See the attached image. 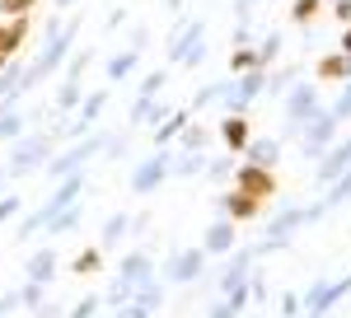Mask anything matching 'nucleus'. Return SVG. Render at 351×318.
<instances>
[{"label":"nucleus","mask_w":351,"mask_h":318,"mask_svg":"<svg viewBox=\"0 0 351 318\" xmlns=\"http://www.w3.org/2000/svg\"><path fill=\"white\" fill-rule=\"evenodd\" d=\"M75 33H80V19H66L61 24V33L56 38H47V47H43V56H33L24 66V80H19V94H28V89H38L47 75H56L61 66H66V56H71V47H75Z\"/></svg>","instance_id":"f257e3e1"},{"label":"nucleus","mask_w":351,"mask_h":318,"mask_svg":"<svg viewBox=\"0 0 351 318\" xmlns=\"http://www.w3.org/2000/svg\"><path fill=\"white\" fill-rule=\"evenodd\" d=\"M319 108H324V103H319V89L295 80V84L281 94V122H286V127H281V140H286V136H300V127H304Z\"/></svg>","instance_id":"f03ea898"},{"label":"nucleus","mask_w":351,"mask_h":318,"mask_svg":"<svg viewBox=\"0 0 351 318\" xmlns=\"http://www.w3.org/2000/svg\"><path fill=\"white\" fill-rule=\"evenodd\" d=\"M104 145H108V140H104L99 132H94V136H75V145H71V150H61V155H47L43 169H47V178L56 183V178H66V173H80V169L99 155Z\"/></svg>","instance_id":"7ed1b4c3"},{"label":"nucleus","mask_w":351,"mask_h":318,"mask_svg":"<svg viewBox=\"0 0 351 318\" xmlns=\"http://www.w3.org/2000/svg\"><path fill=\"white\" fill-rule=\"evenodd\" d=\"M47 155H52V136H19L14 155L5 159V173H10V178H24L33 169H43Z\"/></svg>","instance_id":"20e7f679"},{"label":"nucleus","mask_w":351,"mask_h":318,"mask_svg":"<svg viewBox=\"0 0 351 318\" xmlns=\"http://www.w3.org/2000/svg\"><path fill=\"white\" fill-rule=\"evenodd\" d=\"M337 127H342V122H337L328 108H319V112L300 127V150H304V159H319V155H324L328 145L337 140Z\"/></svg>","instance_id":"39448f33"},{"label":"nucleus","mask_w":351,"mask_h":318,"mask_svg":"<svg viewBox=\"0 0 351 318\" xmlns=\"http://www.w3.org/2000/svg\"><path fill=\"white\" fill-rule=\"evenodd\" d=\"M347 295H351V271L342 276V281H328V276H319V281L300 295V299H304V309H309V314H332V309H337Z\"/></svg>","instance_id":"423d86ee"},{"label":"nucleus","mask_w":351,"mask_h":318,"mask_svg":"<svg viewBox=\"0 0 351 318\" xmlns=\"http://www.w3.org/2000/svg\"><path fill=\"white\" fill-rule=\"evenodd\" d=\"M169 159H173V150H169V145H155V155L136 164L132 169V192L136 197H150V192L169 178Z\"/></svg>","instance_id":"0eeeda50"},{"label":"nucleus","mask_w":351,"mask_h":318,"mask_svg":"<svg viewBox=\"0 0 351 318\" xmlns=\"http://www.w3.org/2000/svg\"><path fill=\"white\" fill-rule=\"evenodd\" d=\"M263 84H267V71H263V66H253V71H239L234 84H225V94H220V99H225L230 112H248V103L263 94Z\"/></svg>","instance_id":"6e6552de"},{"label":"nucleus","mask_w":351,"mask_h":318,"mask_svg":"<svg viewBox=\"0 0 351 318\" xmlns=\"http://www.w3.org/2000/svg\"><path fill=\"white\" fill-rule=\"evenodd\" d=\"M234 187L253 201H271L276 197V169H263V164H239L234 169Z\"/></svg>","instance_id":"1a4fd4ad"},{"label":"nucleus","mask_w":351,"mask_h":318,"mask_svg":"<svg viewBox=\"0 0 351 318\" xmlns=\"http://www.w3.org/2000/svg\"><path fill=\"white\" fill-rule=\"evenodd\" d=\"M202 267H206V253H202V248H178V253L169 258V267H164V281L188 286V281L202 276Z\"/></svg>","instance_id":"9d476101"},{"label":"nucleus","mask_w":351,"mask_h":318,"mask_svg":"<svg viewBox=\"0 0 351 318\" xmlns=\"http://www.w3.org/2000/svg\"><path fill=\"white\" fill-rule=\"evenodd\" d=\"M253 248H230V262H225V271H220V295H230L234 286H243L248 281V271H253Z\"/></svg>","instance_id":"9b49d317"},{"label":"nucleus","mask_w":351,"mask_h":318,"mask_svg":"<svg viewBox=\"0 0 351 318\" xmlns=\"http://www.w3.org/2000/svg\"><path fill=\"white\" fill-rule=\"evenodd\" d=\"M342 169H351V136H347V140H332L324 155H319V183L328 187Z\"/></svg>","instance_id":"f8f14e48"},{"label":"nucleus","mask_w":351,"mask_h":318,"mask_svg":"<svg viewBox=\"0 0 351 318\" xmlns=\"http://www.w3.org/2000/svg\"><path fill=\"white\" fill-rule=\"evenodd\" d=\"M234 243H239V230H234V220H225V215H220L216 225L206 230V243H202V253H206V258H225Z\"/></svg>","instance_id":"ddd939ff"},{"label":"nucleus","mask_w":351,"mask_h":318,"mask_svg":"<svg viewBox=\"0 0 351 318\" xmlns=\"http://www.w3.org/2000/svg\"><path fill=\"white\" fill-rule=\"evenodd\" d=\"M220 140H225V150H230V155H239L243 145L253 140V127H248V112H230V117L220 122Z\"/></svg>","instance_id":"4468645a"},{"label":"nucleus","mask_w":351,"mask_h":318,"mask_svg":"<svg viewBox=\"0 0 351 318\" xmlns=\"http://www.w3.org/2000/svg\"><path fill=\"white\" fill-rule=\"evenodd\" d=\"M216 206H220V215H225V220H234V225H239V220H258V211H263V201L243 197L239 187H234V192H225Z\"/></svg>","instance_id":"2eb2a0df"},{"label":"nucleus","mask_w":351,"mask_h":318,"mask_svg":"<svg viewBox=\"0 0 351 318\" xmlns=\"http://www.w3.org/2000/svg\"><path fill=\"white\" fill-rule=\"evenodd\" d=\"M24 38H28V14H14V19L0 24V66H5L10 56H19Z\"/></svg>","instance_id":"dca6fc26"},{"label":"nucleus","mask_w":351,"mask_h":318,"mask_svg":"<svg viewBox=\"0 0 351 318\" xmlns=\"http://www.w3.org/2000/svg\"><path fill=\"white\" fill-rule=\"evenodd\" d=\"M202 38H206V19H192V24H183L173 38H169V61H183V56H188L192 47L202 42Z\"/></svg>","instance_id":"f3484780"},{"label":"nucleus","mask_w":351,"mask_h":318,"mask_svg":"<svg viewBox=\"0 0 351 318\" xmlns=\"http://www.w3.org/2000/svg\"><path fill=\"white\" fill-rule=\"evenodd\" d=\"M122 281H132V286H145V281H155V258L145 253V248H136L122 258Z\"/></svg>","instance_id":"a211bd4d"},{"label":"nucleus","mask_w":351,"mask_h":318,"mask_svg":"<svg viewBox=\"0 0 351 318\" xmlns=\"http://www.w3.org/2000/svg\"><path fill=\"white\" fill-rule=\"evenodd\" d=\"M239 155H243V164H263V169H276V159H281V140H276V136L248 140Z\"/></svg>","instance_id":"6ab92c4d"},{"label":"nucleus","mask_w":351,"mask_h":318,"mask_svg":"<svg viewBox=\"0 0 351 318\" xmlns=\"http://www.w3.org/2000/svg\"><path fill=\"white\" fill-rule=\"evenodd\" d=\"M24 276L38 281V286H52L56 281V248H38V253L24 262Z\"/></svg>","instance_id":"aec40b11"},{"label":"nucleus","mask_w":351,"mask_h":318,"mask_svg":"<svg viewBox=\"0 0 351 318\" xmlns=\"http://www.w3.org/2000/svg\"><path fill=\"white\" fill-rule=\"evenodd\" d=\"M319 80H324V84H347V80H351V56L347 52L319 56Z\"/></svg>","instance_id":"412c9836"},{"label":"nucleus","mask_w":351,"mask_h":318,"mask_svg":"<svg viewBox=\"0 0 351 318\" xmlns=\"http://www.w3.org/2000/svg\"><path fill=\"white\" fill-rule=\"evenodd\" d=\"M192 122V108H169V117H164L160 127H155V145H173L178 132Z\"/></svg>","instance_id":"4be33fe9"},{"label":"nucleus","mask_w":351,"mask_h":318,"mask_svg":"<svg viewBox=\"0 0 351 318\" xmlns=\"http://www.w3.org/2000/svg\"><path fill=\"white\" fill-rule=\"evenodd\" d=\"M80 220H84V211H80V201L75 206H66V211H56L43 230H47V238H66L71 230H80Z\"/></svg>","instance_id":"5701e85b"},{"label":"nucleus","mask_w":351,"mask_h":318,"mask_svg":"<svg viewBox=\"0 0 351 318\" xmlns=\"http://www.w3.org/2000/svg\"><path fill=\"white\" fill-rule=\"evenodd\" d=\"M202 169H206V155L202 150H183V155L169 159V178H197Z\"/></svg>","instance_id":"b1692460"},{"label":"nucleus","mask_w":351,"mask_h":318,"mask_svg":"<svg viewBox=\"0 0 351 318\" xmlns=\"http://www.w3.org/2000/svg\"><path fill=\"white\" fill-rule=\"evenodd\" d=\"M104 108H108V89H94V94H84L80 108H75V122H80V127H94Z\"/></svg>","instance_id":"393cba45"},{"label":"nucleus","mask_w":351,"mask_h":318,"mask_svg":"<svg viewBox=\"0 0 351 318\" xmlns=\"http://www.w3.org/2000/svg\"><path fill=\"white\" fill-rule=\"evenodd\" d=\"M80 99H84V84H80V80H61V84H56V112H75Z\"/></svg>","instance_id":"a878e982"},{"label":"nucleus","mask_w":351,"mask_h":318,"mask_svg":"<svg viewBox=\"0 0 351 318\" xmlns=\"http://www.w3.org/2000/svg\"><path fill=\"white\" fill-rule=\"evenodd\" d=\"M132 299H136V304H145V309L155 314V309L164 304V281L155 276V281H145V286H132Z\"/></svg>","instance_id":"bb28decb"},{"label":"nucleus","mask_w":351,"mask_h":318,"mask_svg":"<svg viewBox=\"0 0 351 318\" xmlns=\"http://www.w3.org/2000/svg\"><path fill=\"white\" fill-rule=\"evenodd\" d=\"M28 132V117L14 112V108H0V140H19Z\"/></svg>","instance_id":"cd10ccee"},{"label":"nucleus","mask_w":351,"mask_h":318,"mask_svg":"<svg viewBox=\"0 0 351 318\" xmlns=\"http://www.w3.org/2000/svg\"><path fill=\"white\" fill-rule=\"evenodd\" d=\"M136 66H141V52H132V47H127V52H117V56L108 61V80H112V84H122V80L132 75Z\"/></svg>","instance_id":"c85d7f7f"},{"label":"nucleus","mask_w":351,"mask_h":318,"mask_svg":"<svg viewBox=\"0 0 351 318\" xmlns=\"http://www.w3.org/2000/svg\"><path fill=\"white\" fill-rule=\"evenodd\" d=\"M127 225H132V215H108V220H104V234H99V243H104V248H117V243L127 238Z\"/></svg>","instance_id":"c756f323"},{"label":"nucleus","mask_w":351,"mask_h":318,"mask_svg":"<svg viewBox=\"0 0 351 318\" xmlns=\"http://www.w3.org/2000/svg\"><path fill=\"white\" fill-rule=\"evenodd\" d=\"M99 267H104V248H80L75 262H71V271H75V276H89V271H99Z\"/></svg>","instance_id":"7c9ffc66"},{"label":"nucleus","mask_w":351,"mask_h":318,"mask_svg":"<svg viewBox=\"0 0 351 318\" xmlns=\"http://www.w3.org/2000/svg\"><path fill=\"white\" fill-rule=\"evenodd\" d=\"M300 80V66H281V71H276V75H267V84H263V89H267V94H276V99H281V94H286V89H291V84H295Z\"/></svg>","instance_id":"2f4dec72"},{"label":"nucleus","mask_w":351,"mask_h":318,"mask_svg":"<svg viewBox=\"0 0 351 318\" xmlns=\"http://www.w3.org/2000/svg\"><path fill=\"white\" fill-rule=\"evenodd\" d=\"M14 299H19V309H38V304L47 299V286H38V281H24V286L14 291Z\"/></svg>","instance_id":"473e14b6"},{"label":"nucleus","mask_w":351,"mask_h":318,"mask_svg":"<svg viewBox=\"0 0 351 318\" xmlns=\"http://www.w3.org/2000/svg\"><path fill=\"white\" fill-rule=\"evenodd\" d=\"M258 66V47H248V42H239L234 52H230V71L239 75V71H253Z\"/></svg>","instance_id":"72a5a7b5"},{"label":"nucleus","mask_w":351,"mask_h":318,"mask_svg":"<svg viewBox=\"0 0 351 318\" xmlns=\"http://www.w3.org/2000/svg\"><path fill=\"white\" fill-rule=\"evenodd\" d=\"M164 80H169V71H150V75H141V84H136V99H155L164 89Z\"/></svg>","instance_id":"f704fd0d"},{"label":"nucleus","mask_w":351,"mask_h":318,"mask_svg":"<svg viewBox=\"0 0 351 318\" xmlns=\"http://www.w3.org/2000/svg\"><path fill=\"white\" fill-rule=\"evenodd\" d=\"M324 5L328 0H295V5H291V19H295V24H314V14H319Z\"/></svg>","instance_id":"c9c22d12"},{"label":"nucleus","mask_w":351,"mask_h":318,"mask_svg":"<svg viewBox=\"0 0 351 318\" xmlns=\"http://www.w3.org/2000/svg\"><path fill=\"white\" fill-rule=\"evenodd\" d=\"M276 52H281V33H267V38H263V42H258V66H263V71H267L271 61H276Z\"/></svg>","instance_id":"e433bc0d"},{"label":"nucleus","mask_w":351,"mask_h":318,"mask_svg":"<svg viewBox=\"0 0 351 318\" xmlns=\"http://www.w3.org/2000/svg\"><path fill=\"white\" fill-rule=\"evenodd\" d=\"M178 145H183V150H206V127H183V132H178Z\"/></svg>","instance_id":"4c0bfd02"},{"label":"nucleus","mask_w":351,"mask_h":318,"mask_svg":"<svg viewBox=\"0 0 351 318\" xmlns=\"http://www.w3.org/2000/svg\"><path fill=\"white\" fill-rule=\"evenodd\" d=\"M127 299H132V281H122V276H117L108 291H104V304H112V309H117V304H127Z\"/></svg>","instance_id":"58836bf2"},{"label":"nucleus","mask_w":351,"mask_h":318,"mask_svg":"<svg viewBox=\"0 0 351 318\" xmlns=\"http://www.w3.org/2000/svg\"><path fill=\"white\" fill-rule=\"evenodd\" d=\"M99 309H104V295H84V299H80V304H75L66 318H94Z\"/></svg>","instance_id":"ea45409f"},{"label":"nucleus","mask_w":351,"mask_h":318,"mask_svg":"<svg viewBox=\"0 0 351 318\" xmlns=\"http://www.w3.org/2000/svg\"><path fill=\"white\" fill-rule=\"evenodd\" d=\"M19 211H24V201H19L14 192H0V225H10Z\"/></svg>","instance_id":"a19ab883"},{"label":"nucleus","mask_w":351,"mask_h":318,"mask_svg":"<svg viewBox=\"0 0 351 318\" xmlns=\"http://www.w3.org/2000/svg\"><path fill=\"white\" fill-rule=\"evenodd\" d=\"M43 225H47V215H43V211H28L24 220H19V234H14V238H33Z\"/></svg>","instance_id":"79ce46f5"},{"label":"nucleus","mask_w":351,"mask_h":318,"mask_svg":"<svg viewBox=\"0 0 351 318\" xmlns=\"http://www.w3.org/2000/svg\"><path fill=\"white\" fill-rule=\"evenodd\" d=\"M220 94H225V80H211L206 89H197V99H192V108H206V103H216Z\"/></svg>","instance_id":"37998d69"},{"label":"nucleus","mask_w":351,"mask_h":318,"mask_svg":"<svg viewBox=\"0 0 351 318\" xmlns=\"http://www.w3.org/2000/svg\"><path fill=\"white\" fill-rule=\"evenodd\" d=\"M71 66H66V80H80L89 66H94V52H80V56H66Z\"/></svg>","instance_id":"c03bdc74"},{"label":"nucleus","mask_w":351,"mask_h":318,"mask_svg":"<svg viewBox=\"0 0 351 318\" xmlns=\"http://www.w3.org/2000/svg\"><path fill=\"white\" fill-rule=\"evenodd\" d=\"M300 314H304V299L295 291H286L281 295V318H300Z\"/></svg>","instance_id":"a18cd8bd"},{"label":"nucleus","mask_w":351,"mask_h":318,"mask_svg":"<svg viewBox=\"0 0 351 318\" xmlns=\"http://www.w3.org/2000/svg\"><path fill=\"white\" fill-rule=\"evenodd\" d=\"M33 5H38V0H0V14H5V19H14V14H28Z\"/></svg>","instance_id":"49530a36"},{"label":"nucleus","mask_w":351,"mask_h":318,"mask_svg":"<svg viewBox=\"0 0 351 318\" xmlns=\"http://www.w3.org/2000/svg\"><path fill=\"white\" fill-rule=\"evenodd\" d=\"M328 112H332L337 122H347V117H351V80H347V89H342V99H337V103L328 108Z\"/></svg>","instance_id":"de8ad7c7"},{"label":"nucleus","mask_w":351,"mask_h":318,"mask_svg":"<svg viewBox=\"0 0 351 318\" xmlns=\"http://www.w3.org/2000/svg\"><path fill=\"white\" fill-rule=\"evenodd\" d=\"M230 173H234L230 159H206V178H230Z\"/></svg>","instance_id":"09e8293b"},{"label":"nucleus","mask_w":351,"mask_h":318,"mask_svg":"<svg viewBox=\"0 0 351 318\" xmlns=\"http://www.w3.org/2000/svg\"><path fill=\"white\" fill-rule=\"evenodd\" d=\"M117 318H155L145 304H136V299H127V304H117Z\"/></svg>","instance_id":"8fccbe9b"},{"label":"nucleus","mask_w":351,"mask_h":318,"mask_svg":"<svg viewBox=\"0 0 351 318\" xmlns=\"http://www.w3.org/2000/svg\"><path fill=\"white\" fill-rule=\"evenodd\" d=\"M206 318H239V309H234L230 299H216V304H211V314H206Z\"/></svg>","instance_id":"3c124183"},{"label":"nucleus","mask_w":351,"mask_h":318,"mask_svg":"<svg viewBox=\"0 0 351 318\" xmlns=\"http://www.w3.org/2000/svg\"><path fill=\"white\" fill-rule=\"evenodd\" d=\"M328 5H332V19L337 24H351V0H328Z\"/></svg>","instance_id":"603ef678"},{"label":"nucleus","mask_w":351,"mask_h":318,"mask_svg":"<svg viewBox=\"0 0 351 318\" xmlns=\"http://www.w3.org/2000/svg\"><path fill=\"white\" fill-rule=\"evenodd\" d=\"M202 61H206V38H202V42H197V47L183 56V66H202Z\"/></svg>","instance_id":"864d4df0"},{"label":"nucleus","mask_w":351,"mask_h":318,"mask_svg":"<svg viewBox=\"0 0 351 318\" xmlns=\"http://www.w3.org/2000/svg\"><path fill=\"white\" fill-rule=\"evenodd\" d=\"M258 5H263V0H234V14H239V19H253Z\"/></svg>","instance_id":"5fc2aeb1"},{"label":"nucleus","mask_w":351,"mask_h":318,"mask_svg":"<svg viewBox=\"0 0 351 318\" xmlns=\"http://www.w3.org/2000/svg\"><path fill=\"white\" fill-rule=\"evenodd\" d=\"M145 42H150V28H136L132 33V52H145Z\"/></svg>","instance_id":"6e6d98bb"},{"label":"nucleus","mask_w":351,"mask_h":318,"mask_svg":"<svg viewBox=\"0 0 351 318\" xmlns=\"http://www.w3.org/2000/svg\"><path fill=\"white\" fill-rule=\"evenodd\" d=\"M33 314H38V318H61V309H56V304H47V299H43V304H38V309H33Z\"/></svg>","instance_id":"4d7b16f0"},{"label":"nucleus","mask_w":351,"mask_h":318,"mask_svg":"<svg viewBox=\"0 0 351 318\" xmlns=\"http://www.w3.org/2000/svg\"><path fill=\"white\" fill-rule=\"evenodd\" d=\"M342 52L351 56V24H347V33H342Z\"/></svg>","instance_id":"13d9d810"},{"label":"nucleus","mask_w":351,"mask_h":318,"mask_svg":"<svg viewBox=\"0 0 351 318\" xmlns=\"http://www.w3.org/2000/svg\"><path fill=\"white\" fill-rule=\"evenodd\" d=\"M75 5H80V0H56V10H75Z\"/></svg>","instance_id":"bf43d9fd"},{"label":"nucleus","mask_w":351,"mask_h":318,"mask_svg":"<svg viewBox=\"0 0 351 318\" xmlns=\"http://www.w3.org/2000/svg\"><path fill=\"white\" fill-rule=\"evenodd\" d=\"M5 183H10V173H5V169H0V192H5Z\"/></svg>","instance_id":"052dcab7"},{"label":"nucleus","mask_w":351,"mask_h":318,"mask_svg":"<svg viewBox=\"0 0 351 318\" xmlns=\"http://www.w3.org/2000/svg\"><path fill=\"white\" fill-rule=\"evenodd\" d=\"M304 318H328V314H309V309H304Z\"/></svg>","instance_id":"680f3d73"},{"label":"nucleus","mask_w":351,"mask_h":318,"mask_svg":"<svg viewBox=\"0 0 351 318\" xmlns=\"http://www.w3.org/2000/svg\"><path fill=\"white\" fill-rule=\"evenodd\" d=\"M0 318H10V314H5V309H0Z\"/></svg>","instance_id":"e2e57ef3"}]
</instances>
